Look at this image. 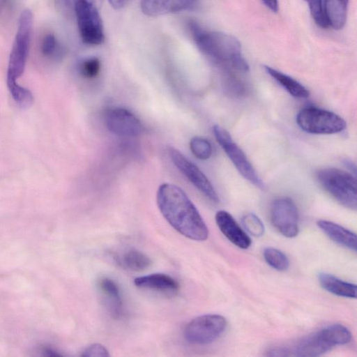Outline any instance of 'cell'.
Here are the masks:
<instances>
[{
  "label": "cell",
  "instance_id": "obj_1",
  "mask_svg": "<svg viewBox=\"0 0 357 357\" xmlns=\"http://www.w3.org/2000/svg\"><path fill=\"white\" fill-rule=\"evenodd\" d=\"M157 203L163 217L177 231L195 241H205L208 230L195 206L176 185L163 183L157 192Z\"/></svg>",
  "mask_w": 357,
  "mask_h": 357
},
{
  "label": "cell",
  "instance_id": "obj_2",
  "mask_svg": "<svg viewBox=\"0 0 357 357\" xmlns=\"http://www.w3.org/2000/svg\"><path fill=\"white\" fill-rule=\"evenodd\" d=\"M188 29L198 49L213 63L227 71L249 70L236 38L223 32L206 30L194 20L188 22Z\"/></svg>",
  "mask_w": 357,
  "mask_h": 357
},
{
  "label": "cell",
  "instance_id": "obj_3",
  "mask_svg": "<svg viewBox=\"0 0 357 357\" xmlns=\"http://www.w3.org/2000/svg\"><path fill=\"white\" fill-rule=\"evenodd\" d=\"M352 335L349 330L340 324H333L295 341L275 346L268 349L270 356L315 357L332 348L349 343Z\"/></svg>",
  "mask_w": 357,
  "mask_h": 357
},
{
  "label": "cell",
  "instance_id": "obj_4",
  "mask_svg": "<svg viewBox=\"0 0 357 357\" xmlns=\"http://www.w3.org/2000/svg\"><path fill=\"white\" fill-rule=\"evenodd\" d=\"M317 178L321 186L340 204L351 210H356V179L354 176L342 169L327 167L319 169Z\"/></svg>",
  "mask_w": 357,
  "mask_h": 357
},
{
  "label": "cell",
  "instance_id": "obj_5",
  "mask_svg": "<svg viewBox=\"0 0 357 357\" xmlns=\"http://www.w3.org/2000/svg\"><path fill=\"white\" fill-rule=\"evenodd\" d=\"M33 25V14L24 10L20 16L17 33L11 49L6 82H17L23 74L29 53Z\"/></svg>",
  "mask_w": 357,
  "mask_h": 357
},
{
  "label": "cell",
  "instance_id": "obj_6",
  "mask_svg": "<svg viewBox=\"0 0 357 357\" xmlns=\"http://www.w3.org/2000/svg\"><path fill=\"white\" fill-rule=\"evenodd\" d=\"M296 123L305 132L317 135L338 133L347 127L345 121L339 115L315 107L300 110L296 116Z\"/></svg>",
  "mask_w": 357,
  "mask_h": 357
},
{
  "label": "cell",
  "instance_id": "obj_7",
  "mask_svg": "<svg viewBox=\"0 0 357 357\" xmlns=\"http://www.w3.org/2000/svg\"><path fill=\"white\" fill-rule=\"evenodd\" d=\"M226 319L220 314H204L190 320L183 331L185 340L190 344L203 345L218 338L227 327Z\"/></svg>",
  "mask_w": 357,
  "mask_h": 357
},
{
  "label": "cell",
  "instance_id": "obj_8",
  "mask_svg": "<svg viewBox=\"0 0 357 357\" xmlns=\"http://www.w3.org/2000/svg\"><path fill=\"white\" fill-rule=\"evenodd\" d=\"M213 130L217 142L238 172L256 187L264 189V183L256 172L244 152L233 140L230 134L219 126H213Z\"/></svg>",
  "mask_w": 357,
  "mask_h": 357
},
{
  "label": "cell",
  "instance_id": "obj_9",
  "mask_svg": "<svg viewBox=\"0 0 357 357\" xmlns=\"http://www.w3.org/2000/svg\"><path fill=\"white\" fill-rule=\"evenodd\" d=\"M271 220L274 227L283 236L294 238L298 235V212L290 198L280 197L274 200L271 208Z\"/></svg>",
  "mask_w": 357,
  "mask_h": 357
},
{
  "label": "cell",
  "instance_id": "obj_10",
  "mask_svg": "<svg viewBox=\"0 0 357 357\" xmlns=\"http://www.w3.org/2000/svg\"><path fill=\"white\" fill-rule=\"evenodd\" d=\"M167 151L174 165L195 187L211 202L218 203V195L205 174L176 149L169 147Z\"/></svg>",
  "mask_w": 357,
  "mask_h": 357
},
{
  "label": "cell",
  "instance_id": "obj_11",
  "mask_svg": "<svg viewBox=\"0 0 357 357\" xmlns=\"http://www.w3.org/2000/svg\"><path fill=\"white\" fill-rule=\"evenodd\" d=\"M74 11L82 42L91 46L102 44L105 40V33L100 11L86 10H74Z\"/></svg>",
  "mask_w": 357,
  "mask_h": 357
},
{
  "label": "cell",
  "instance_id": "obj_12",
  "mask_svg": "<svg viewBox=\"0 0 357 357\" xmlns=\"http://www.w3.org/2000/svg\"><path fill=\"white\" fill-rule=\"evenodd\" d=\"M105 125L112 133L123 137H135L142 132L140 121L130 111L112 108L105 114Z\"/></svg>",
  "mask_w": 357,
  "mask_h": 357
},
{
  "label": "cell",
  "instance_id": "obj_13",
  "mask_svg": "<svg viewBox=\"0 0 357 357\" xmlns=\"http://www.w3.org/2000/svg\"><path fill=\"white\" fill-rule=\"evenodd\" d=\"M199 0H141V11L149 17H158L194 8Z\"/></svg>",
  "mask_w": 357,
  "mask_h": 357
},
{
  "label": "cell",
  "instance_id": "obj_14",
  "mask_svg": "<svg viewBox=\"0 0 357 357\" xmlns=\"http://www.w3.org/2000/svg\"><path fill=\"white\" fill-rule=\"evenodd\" d=\"M215 218L221 232L234 245L241 249H248L251 245V238L230 213L219 211Z\"/></svg>",
  "mask_w": 357,
  "mask_h": 357
},
{
  "label": "cell",
  "instance_id": "obj_15",
  "mask_svg": "<svg viewBox=\"0 0 357 357\" xmlns=\"http://www.w3.org/2000/svg\"><path fill=\"white\" fill-rule=\"evenodd\" d=\"M136 287L164 293H174L179 289L178 282L172 277L163 273H153L137 277L134 280Z\"/></svg>",
  "mask_w": 357,
  "mask_h": 357
},
{
  "label": "cell",
  "instance_id": "obj_16",
  "mask_svg": "<svg viewBox=\"0 0 357 357\" xmlns=\"http://www.w3.org/2000/svg\"><path fill=\"white\" fill-rule=\"evenodd\" d=\"M317 225L335 243L351 250L356 251V235L353 231L337 223L325 220H319Z\"/></svg>",
  "mask_w": 357,
  "mask_h": 357
},
{
  "label": "cell",
  "instance_id": "obj_17",
  "mask_svg": "<svg viewBox=\"0 0 357 357\" xmlns=\"http://www.w3.org/2000/svg\"><path fill=\"white\" fill-rule=\"evenodd\" d=\"M321 286L328 292L342 297L356 298V285L337 278L326 273H321L318 276Z\"/></svg>",
  "mask_w": 357,
  "mask_h": 357
},
{
  "label": "cell",
  "instance_id": "obj_18",
  "mask_svg": "<svg viewBox=\"0 0 357 357\" xmlns=\"http://www.w3.org/2000/svg\"><path fill=\"white\" fill-rule=\"evenodd\" d=\"M98 285L112 314L116 317L121 316L123 302L117 284L110 278H103L98 281Z\"/></svg>",
  "mask_w": 357,
  "mask_h": 357
},
{
  "label": "cell",
  "instance_id": "obj_19",
  "mask_svg": "<svg viewBox=\"0 0 357 357\" xmlns=\"http://www.w3.org/2000/svg\"><path fill=\"white\" fill-rule=\"evenodd\" d=\"M117 264L122 268L132 271H143L151 264L150 258L142 252L130 248L115 257Z\"/></svg>",
  "mask_w": 357,
  "mask_h": 357
},
{
  "label": "cell",
  "instance_id": "obj_20",
  "mask_svg": "<svg viewBox=\"0 0 357 357\" xmlns=\"http://www.w3.org/2000/svg\"><path fill=\"white\" fill-rule=\"evenodd\" d=\"M264 69L273 79L294 98H307L310 96V91L295 79L268 66H265Z\"/></svg>",
  "mask_w": 357,
  "mask_h": 357
},
{
  "label": "cell",
  "instance_id": "obj_21",
  "mask_svg": "<svg viewBox=\"0 0 357 357\" xmlns=\"http://www.w3.org/2000/svg\"><path fill=\"white\" fill-rule=\"evenodd\" d=\"M349 0H325V12L328 24L333 29L343 28L347 20Z\"/></svg>",
  "mask_w": 357,
  "mask_h": 357
},
{
  "label": "cell",
  "instance_id": "obj_22",
  "mask_svg": "<svg viewBox=\"0 0 357 357\" xmlns=\"http://www.w3.org/2000/svg\"><path fill=\"white\" fill-rule=\"evenodd\" d=\"M266 262L273 268L279 271H286L289 261L284 253L274 248H266L263 252Z\"/></svg>",
  "mask_w": 357,
  "mask_h": 357
},
{
  "label": "cell",
  "instance_id": "obj_23",
  "mask_svg": "<svg viewBox=\"0 0 357 357\" xmlns=\"http://www.w3.org/2000/svg\"><path fill=\"white\" fill-rule=\"evenodd\" d=\"M8 88L13 99L22 107H27L33 102V96L31 92L21 86L17 82H7Z\"/></svg>",
  "mask_w": 357,
  "mask_h": 357
},
{
  "label": "cell",
  "instance_id": "obj_24",
  "mask_svg": "<svg viewBox=\"0 0 357 357\" xmlns=\"http://www.w3.org/2000/svg\"><path fill=\"white\" fill-rule=\"evenodd\" d=\"M190 148L195 157L200 160L208 159L213 152L210 142L202 137H194L190 142Z\"/></svg>",
  "mask_w": 357,
  "mask_h": 357
},
{
  "label": "cell",
  "instance_id": "obj_25",
  "mask_svg": "<svg viewBox=\"0 0 357 357\" xmlns=\"http://www.w3.org/2000/svg\"><path fill=\"white\" fill-rule=\"evenodd\" d=\"M307 3L310 14L315 24L321 29L329 26L323 0H304Z\"/></svg>",
  "mask_w": 357,
  "mask_h": 357
},
{
  "label": "cell",
  "instance_id": "obj_26",
  "mask_svg": "<svg viewBox=\"0 0 357 357\" xmlns=\"http://www.w3.org/2000/svg\"><path fill=\"white\" fill-rule=\"evenodd\" d=\"M242 224L245 229L254 236L264 234L265 228L261 220L255 214L249 213L242 218Z\"/></svg>",
  "mask_w": 357,
  "mask_h": 357
},
{
  "label": "cell",
  "instance_id": "obj_27",
  "mask_svg": "<svg viewBox=\"0 0 357 357\" xmlns=\"http://www.w3.org/2000/svg\"><path fill=\"white\" fill-rule=\"evenodd\" d=\"M100 61L97 57H89L83 60L79 65L80 74L85 78L93 79L98 75Z\"/></svg>",
  "mask_w": 357,
  "mask_h": 357
},
{
  "label": "cell",
  "instance_id": "obj_28",
  "mask_svg": "<svg viewBox=\"0 0 357 357\" xmlns=\"http://www.w3.org/2000/svg\"><path fill=\"white\" fill-rule=\"evenodd\" d=\"M42 54L47 57H54L59 54L60 47L55 36L48 33L44 36L40 45Z\"/></svg>",
  "mask_w": 357,
  "mask_h": 357
},
{
  "label": "cell",
  "instance_id": "obj_29",
  "mask_svg": "<svg viewBox=\"0 0 357 357\" xmlns=\"http://www.w3.org/2000/svg\"><path fill=\"white\" fill-rule=\"evenodd\" d=\"M81 356L87 357H107L109 356V354L105 346L95 343L86 347Z\"/></svg>",
  "mask_w": 357,
  "mask_h": 357
},
{
  "label": "cell",
  "instance_id": "obj_30",
  "mask_svg": "<svg viewBox=\"0 0 357 357\" xmlns=\"http://www.w3.org/2000/svg\"><path fill=\"white\" fill-rule=\"evenodd\" d=\"M73 3L100 10L102 0H73Z\"/></svg>",
  "mask_w": 357,
  "mask_h": 357
},
{
  "label": "cell",
  "instance_id": "obj_31",
  "mask_svg": "<svg viewBox=\"0 0 357 357\" xmlns=\"http://www.w3.org/2000/svg\"><path fill=\"white\" fill-rule=\"evenodd\" d=\"M111 6L114 9H121L123 8L129 0H107Z\"/></svg>",
  "mask_w": 357,
  "mask_h": 357
},
{
  "label": "cell",
  "instance_id": "obj_32",
  "mask_svg": "<svg viewBox=\"0 0 357 357\" xmlns=\"http://www.w3.org/2000/svg\"><path fill=\"white\" fill-rule=\"evenodd\" d=\"M264 3L273 12H277L278 10V0H262Z\"/></svg>",
  "mask_w": 357,
  "mask_h": 357
},
{
  "label": "cell",
  "instance_id": "obj_33",
  "mask_svg": "<svg viewBox=\"0 0 357 357\" xmlns=\"http://www.w3.org/2000/svg\"><path fill=\"white\" fill-rule=\"evenodd\" d=\"M56 1L63 10L68 11L69 8H70V0H56Z\"/></svg>",
  "mask_w": 357,
  "mask_h": 357
},
{
  "label": "cell",
  "instance_id": "obj_34",
  "mask_svg": "<svg viewBox=\"0 0 357 357\" xmlns=\"http://www.w3.org/2000/svg\"><path fill=\"white\" fill-rule=\"evenodd\" d=\"M11 0H0V16L4 13Z\"/></svg>",
  "mask_w": 357,
  "mask_h": 357
}]
</instances>
